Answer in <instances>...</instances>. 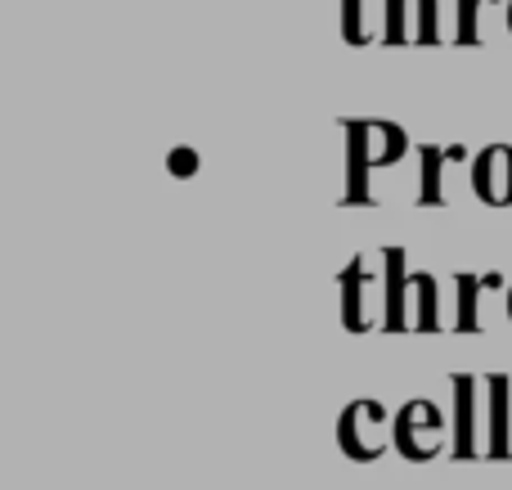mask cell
I'll return each mask as SVG.
<instances>
[{
    "label": "cell",
    "mask_w": 512,
    "mask_h": 490,
    "mask_svg": "<svg viewBox=\"0 0 512 490\" xmlns=\"http://www.w3.org/2000/svg\"><path fill=\"white\" fill-rule=\"evenodd\" d=\"M454 288H459V315H454V333L472 338V333H481V293H490V288H504V275H472V270H463V275H454Z\"/></svg>",
    "instance_id": "ba28073f"
},
{
    "label": "cell",
    "mask_w": 512,
    "mask_h": 490,
    "mask_svg": "<svg viewBox=\"0 0 512 490\" xmlns=\"http://www.w3.org/2000/svg\"><path fill=\"white\" fill-rule=\"evenodd\" d=\"M337 288H342V329L346 333H369L373 320H369V311H364V288H369L364 257H355L351 266L337 275Z\"/></svg>",
    "instance_id": "9c48e42d"
},
{
    "label": "cell",
    "mask_w": 512,
    "mask_h": 490,
    "mask_svg": "<svg viewBox=\"0 0 512 490\" xmlns=\"http://www.w3.org/2000/svg\"><path fill=\"white\" fill-rule=\"evenodd\" d=\"M477 378L472 374H454L450 378V396H454V459H477L486 455V441H477Z\"/></svg>",
    "instance_id": "8992f818"
},
{
    "label": "cell",
    "mask_w": 512,
    "mask_h": 490,
    "mask_svg": "<svg viewBox=\"0 0 512 490\" xmlns=\"http://www.w3.org/2000/svg\"><path fill=\"white\" fill-rule=\"evenodd\" d=\"M508 320H512V284H508Z\"/></svg>",
    "instance_id": "e0dca14e"
},
{
    "label": "cell",
    "mask_w": 512,
    "mask_h": 490,
    "mask_svg": "<svg viewBox=\"0 0 512 490\" xmlns=\"http://www.w3.org/2000/svg\"><path fill=\"white\" fill-rule=\"evenodd\" d=\"M387 27L382 41L387 45H414V0H387Z\"/></svg>",
    "instance_id": "7c38bea8"
},
{
    "label": "cell",
    "mask_w": 512,
    "mask_h": 490,
    "mask_svg": "<svg viewBox=\"0 0 512 490\" xmlns=\"http://www.w3.org/2000/svg\"><path fill=\"white\" fill-rule=\"evenodd\" d=\"M472 189L486 207H512V144H486L472 158Z\"/></svg>",
    "instance_id": "5b68a950"
},
{
    "label": "cell",
    "mask_w": 512,
    "mask_h": 490,
    "mask_svg": "<svg viewBox=\"0 0 512 490\" xmlns=\"http://www.w3.org/2000/svg\"><path fill=\"white\" fill-rule=\"evenodd\" d=\"M414 333H441V293H436V279L427 275H414Z\"/></svg>",
    "instance_id": "8fae6325"
},
{
    "label": "cell",
    "mask_w": 512,
    "mask_h": 490,
    "mask_svg": "<svg viewBox=\"0 0 512 490\" xmlns=\"http://www.w3.org/2000/svg\"><path fill=\"white\" fill-rule=\"evenodd\" d=\"M382 284H387V297H382V333H414V275H409V257L405 248H382Z\"/></svg>",
    "instance_id": "277c9868"
},
{
    "label": "cell",
    "mask_w": 512,
    "mask_h": 490,
    "mask_svg": "<svg viewBox=\"0 0 512 490\" xmlns=\"http://www.w3.org/2000/svg\"><path fill=\"white\" fill-rule=\"evenodd\" d=\"M441 432H445V414L432 401H409L400 405L391 441H396V455L409 464H427V459L441 455Z\"/></svg>",
    "instance_id": "3957f363"
},
{
    "label": "cell",
    "mask_w": 512,
    "mask_h": 490,
    "mask_svg": "<svg viewBox=\"0 0 512 490\" xmlns=\"http://www.w3.org/2000/svg\"><path fill=\"white\" fill-rule=\"evenodd\" d=\"M508 32H512V0H508Z\"/></svg>",
    "instance_id": "ac0fdd59"
},
{
    "label": "cell",
    "mask_w": 512,
    "mask_h": 490,
    "mask_svg": "<svg viewBox=\"0 0 512 490\" xmlns=\"http://www.w3.org/2000/svg\"><path fill=\"white\" fill-rule=\"evenodd\" d=\"M342 41L346 45H369V27H364V0H342Z\"/></svg>",
    "instance_id": "9a60e30c"
},
{
    "label": "cell",
    "mask_w": 512,
    "mask_h": 490,
    "mask_svg": "<svg viewBox=\"0 0 512 490\" xmlns=\"http://www.w3.org/2000/svg\"><path fill=\"white\" fill-rule=\"evenodd\" d=\"M436 0H414V45H436L441 27H436Z\"/></svg>",
    "instance_id": "5bb4252c"
},
{
    "label": "cell",
    "mask_w": 512,
    "mask_h": 490,
    "mask_svg": "<svg viewBox=\"0 0 512 490\" xmlns=\"http://www.w3.org/2000/svg\"><path fill=\"white\" fill-rule=\"evenodd\" d=\"M346 131V207H373V189H369V171L373 167H391L405 158L409 135L400 122H342Z\"/></svg>",
    "instance_id": "6da1fadb"
},
{
    "label": "cell",
    "mask_w": 512,
    "mask_h": 490,
    "mask_svg": "<svg viewBox=\"0 0 512 490\" xmlns=\"http://www.w3.org/2000/svg\"><path fill=\"white\" fill-rule=\"evenodd\" d=\"M423 180H418V203L423 207H445V185H441V167L450 158H468V149H441V144H423Z\"/></svg>",
    "instance_id": "30bf717a"
},
{
    "label": "cell",
    "mask_w": 512,
    "mask_h": 490,
    "mask_svg": "<svg viewBox=\"0 0 512 490\" xmlns=\"http://www.w3.org/2000/svg\"><path fill=\"white\" fill-rule=\"evenodd\" d=\"M481 5H499V0H459V32H454L459 45H481Z\"/></svg>",
    "instance_id": "4fadbf2b"
},
{
    "label": "cell",
    "mask_w": 512,
    "mask_h": 490,
    "mask_svg": "<svg viewBox=\"0 0 512 490\" xmlns=\"http://www.w3.org/2000/svg\"><path fill=\"white\" fill-rule=\"evenodd\" d=\"M508 374L486 378V459H512L508 446Z\"/></svg>",
    "instance_id": "52a82bcc"
},
{
    "label": "cell",
    "mask_w": 512,
    "mask_h": 490,
    "mask_svg": "<svg viewBox=\"0 0 512 490\" xmlns=\"http://www.w3.org/2000/svg\"><path fill=\"white\" fill-rule=\"evenodd\" d=\"M337 446L351 464H373L387 455V405L382 401H351L337 419Z\"/></svg>",
    "instance_id": "7a4b0ae2"
},
{
    "label": "cell",
    "mask_w": 512,
    "mask_h": 490,
    "mask_svg": "<svg viewBox=\"0 0 512 490\" xmlns=\"http://www.w3.org/2000/svg\"><path fill=\"white\" fill-rule=\"evenodd\" d=\"M167 171H171L176 180L198 176V153H194V149H185V144H180V149H171V153H167Z\"/></svg>",
    "instance_id": "2e32d148"
}]
</instances>
